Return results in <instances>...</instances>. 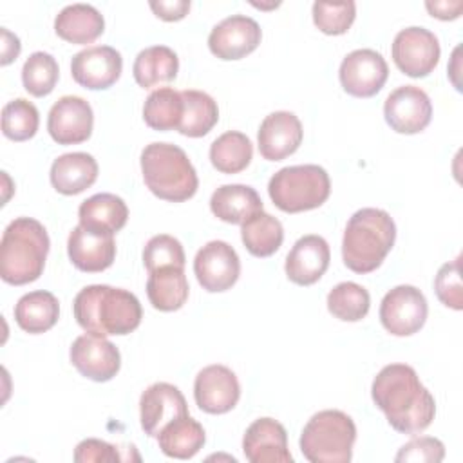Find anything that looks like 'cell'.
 <instances>
[{
	"mask_svg": "<svg viewBox=\"0 0 463 463\" xmlns=\"http://www.w3.org/2000/svg\"><path fill=\"white\" fill-rule=\"evenodd\" d=\"M371 396L389 425L402 434H420L434 420V396L407 364L385 365L373 380Z\"/></svg>",
	"mask_w": 463,
	"mask_h": 463,
	"instance_id": "6da1fadb",
	"label": "cell"
},
{
	"mask_svg": "<svg viewBox=\"0 0 463 463\" xmlns=\"http://www.w3.org/2000/svg\"><path fill=\"white\" fill-rule=\"evenodd\" d=\"M76 322L92 335H128L143 317L137 297L123 288L92 284L80 289L72 304Z\"/></svg>",
	"mask_w": 463,
	"mask_h": 463,
	"instance_id": "7a4b0ae2",
	"label": "cell"
},
{
	"mask_svg": "<svg viewBox=\"0 0 463 463\" xmlns=\"http://www.w3.org/2000/svg\"><path fill=\"white\" fill-rule=\"evenodd\" d=\"M396 241L392 217L380 208H362L354 212L344 230L342 259L354 273L374 271Z\"/></svg>",
	"mask_w": 463,
	"mask_h": 463,
	"instance_id": "3957f363",
	"label": "cell"
},
{
	"mask_svg": "<svg viewBox=\"0 0 463 463\" xmlns=\"http://www.w3.org/2000/svg\"><path fill=\"white\" fill-rule=\"evenodd\" d=\"M49 253V235L33 217H18L7 224L0 241V277L13 286L34 282Z\"/></svg>",
	"mask_w": 463,
	"mask_h": 463,
	"instance_id": "277c9868",
	"label": "cell"
},
{
	"mask_svg": "<svg viewBox=\"0 0 463 463\" xmlns=\"http://www.w3.org/2000/svg\"><path fill=\"white\" fill-rule=\"evenodd\" d=\"M146 188L159 199L183 203L195 195L199 179L186 152L172 143H150L141 152Z\"/></svg>",
	"mask_w": 463,
	"mask_h": 463,
	"instance_id": "5b68a950",
	"label": "cell"
},
{
	"mask_svg": "<svg viewBox=\"0 0 463 463\" xmlns=\"http://www.w3.org/2000/svg\"><path fill=\"white\" fill-rule=\"evenodd\" d=\"M356 427L351 416L326 409L309 418L300 434V450L311 463H349Z\"/></svg>",
	"mask_w": 463,
	"mask_h": 463,
	"instance_id": "8992f818",
	"label": "cell"
},
{
	"mask_svg": "<svg viewBox=\"0 0 463 463\" xmlns=\"http://www.w3.org/2000/svg\"><path fill=\"white\" fill-rule=\"evenodd\" d=\"M329 192V174L318 165L284 166L268 183L269 199L286 213L318 208L327 201Z\"/></svg>",
	"mask_w": 463,
	"mask_h": 463,
	"instance_id": "52a82bcc",
	"label": "cell"
},
{
	"mask_svg": "<svg viewBox=\"0 0 463 463\" xmlns=\"http://www.w3.org/2000/svg\"><path fill=\"white\" fill-rule=\"evenodd\" d=\"M427 313L425 295L409 284L389 289L380 304V322L394 336L418 333L427 320Z\"/></svg>",
	"mask_w": 463,
	"mask_h": 463,
	"instance_id": "ba28073f",
	"label": "cell"
},
{
	"mask_svg": "<svg viewBox=\"0 0 463 463\" xmlns=\"http://www.w3.org/2000/svg\"><path fill=\"white\" fill-rule=\"evenodd\" d=\"M439 52L436 34L425 27L402 29L392 40V60L411 78L430 74L439 61Z\"/></svg>",
	"mask_w": 463,
	"mask_h": 463,
	"instance_id": "9c48e42d",
	"label": "cell"
},
{
	"mask_svg": "<svg viewBox=\"0 0 463 463\" xmlns=\"http://www.w3.org/2000/svg\"><path fill=\"white\" fill-rule=\"evenodd\" d=\"M338 76L347 94L354 98H371L385 85L389 67L380 52L373 49H356L342 60Z\"/></svg>",
	"mask_w": 463,
	"mask_h": 463,
	"instance_id": "30bf717a",
	"label": "cell"
},
{
	"mask_svg": "<svg viewBox=\"0 0 463 463\" xmlns=\"http://www.w3.org/2000/svg\"><path fill=\"white\" fill-rule=\"evenodd\" d=\"M194 273L203 289L219 293L230 289L241 275L237 251L224 241L206 242L194 259Z\"/></svg>",
	"mask_w": 463,
	"mask_h": 463,
	"instance_id": "8fae6325",
	"label": "cell"
},
{
	"mask_svg": "<svg viewBox=\"0 0 463 463\" xmlns=\"http://www.w3.org/2000/svg\"><path fill=\"white\" fill-rule=\"evenodd\" d=\"M383 116L394 132L418 134L430 123L432 103L423 89L416 85H402L387 96Z\"/></svg>",
	"mask_w": 463,
	"mask_h": 463,
	"instance_id": "7c38bea8",
	"label": "cell"
},
{
	"mask_svg": "<svg viewBox=\"0 0 463 463\" xmlns=\"http://www.w3.org/2000/svg\"><path fill=\"white\" fill-rule=\"evenodd\" d=\"M69 356L78 373L92 382H109L121 367L119 349L105 336L92 333L78 336Z\"/></svg>",
	"mask_w": 463,
	"mask_h": 463,
	"instance_id": "4fadbf2b",
	"label": "cell"
},
{
	"mask_svg": "<svg viewBox=\"0 0 463 463\" xmlns=\"http://www.w3.org/2000/svg\"><path fill=\"white\" fill-rule=\"evenodd\" d=\"M194 398L201 411L208 414H224L237 405L241 398V385L232 369L213 364L197 373L194 382Z\"/></svg>",
	"mask_w": 463,
	"mask_h": 463,
	"instance_id": "5bb4252c",
	"label": "cell"
},
{
	"mask_svg": "<svg viewBox=\"0 0 463 463\" xmlns=\"http://www.w3.org/2000/svg\"><path fill=\"white\" fill-rule=\"evenodd\" d=\"M123 71L119 51L110 45H92L72 56L71 74L74 81L90 90H101L114 85Z\"/></svg>",
	"mask_w": 463,
	"mask_h": 463,
	"instance_id": "9a60e30c",
	"label": "cell"
},
{
	"mask_svg": "<svg viewBox=\"0 0 463 463\" xmlns=\"http://www.w3.org/2000/svg\"><path fill=\"white\" fill-rule=\"evenodd\" d=\"M92 107L80 96H61L49 110L47 130L58 145H78L90 137Z\"/></svg>",
	"mask_w": 463,
	"mask_h": 463,
	"instance_id": "2e32d148",
	"label": "cell"
},
{
	"mask_svg": "<svg viewBox=\"0 0 463 463\" xmlns=\"http://www.w3.org/2000/svg\"><path fill=\"white\" fill-rule=\"evenodd\" d=\"M260 38L262 31L253 18L232 14L210 31L208 47L221 60H241L259 47Z\"/></svg>",
	"mask_w": 463,
	"mask_h": 463,
	"instance_id": "e0dca14e",
	"label": "cell"
},
{
	"mask_svg": "<svg viewBox=\"0 0 463 463\" xmlns=\"http://www.w3.org/2000/svg\"><path fill=\"white\" fill-rule=\"evenodd\" d=\"M184 414H188L186 400L183 392L172 383H152L143 391L139 398L141 429L150 438H157L166 423Z\"/></svg>",
	"mask_w": 463,
	"mask_h": 463,
	"instance_id": "ac0fdd59",
	"label": "cell"
},
{
	"mask_svg": "<svg viewBox=\"0 0 463 463\" xmlns=\"http://www.w3.org/2000/svg\"><path fill=\"white\" fill-rule=\"evenodd\" d=\"M67 253L71 262L87 273H98L112 266L116 259L114 233L85 228L78 224L72 228L67 241Z\"/></svg>",
	"mask_w": 463,
	"mask_h": 463,
	"instance_id": "d6986e66",
	"label": "cell"
},
{
	"mask_svg": "<svg viewBox=\"0 0 463 463\" xmlns=\"http://www.w3.org/2000/svg\"><path fill=\"white\" fill-rule=\"evenodd\" d=\"M302 123L288 110H277L268 114L257 132L259 152L268 161H282L302 143Z\"/></svg>",
	"mask_w": 463,
	"mask_h": 463,
	"instance_id": "ffe728a7",
	"label": "cell"
},
{
	"mask_svg": "<svg viewBox=\"0 0 463 463\" xmlns=\"http://www.w3.org/2000/svg\"><path fill=\"white\" fill-rule=\"evenodd\" d=\"M242 452L250 463H291L288 434L273 418L255 420L244 432Z\"/></svg>",
	"mask_w": 463,
	"mask_h": 463,
	"instance_id": "44dd1931",
	"label": "cell"
},
{
	"mask_svg": "<svg viewBox=\"0 0 463 463\" xmlns=\"http://www.w3.org/2000/svg\"><path fill=\"white\" fill-rule=\"evenodd\" d=\"M331 259L329 244L320 235L300 237L286 257V275L291 282L298 286L315 284L327 269Z\"/></svg>",
	"mask_w": 463,
	"mask_h": 463,
	"instance_id": "7402d4cb",
	"label": "cell"
},
{
	"mask_svg": "<svg viewBox=\"0 0 463 463\" xmlns=\"http://www.w3.org/2000/svg\"><path fill=\"white\" fill-rule=\"evenodd\" d=\"M51 183L63 195H76L94 184L98 177V163L87 152L61 154L52 161Z\"/></svg>",
	"mask_w": 463,
	"mask_h": 463,
	"instance_id": "603a6c76",
	"label": "cell"
},
{
	"mask_svg": "<svg viewBox=\"0 0 463 463\" xmlns=\"http://www.w3.org/2000/svg\"><path fill=\"white\" fill-rule=\"evenodd\" d=\"M212 213L230 224H244L262 212V201L255 188L246 184H222L210 199Z\"/></svg>",
	"mask_w": 463,
	"mask_h": 463,
	"instance_id": "cb8c5ba5",
	"label": "cell"
},
{
	"mask_svg": "<svg viewBox=\"0 0 463 463\" xmlns=\"http://www.w3.org/2000/svg\"><path fill=\"white\" fill-rule=\"evenodd\" d=\"M105 29L101 13L89 4H71L54 18L56 34L71 43L85 45L94 42Z\"/></svg>",
	"mask_w": 463,
	"mask_h": 463,
	"instance_id": "d4e9b609",
	"label": "cell"
},
{
	"mask_svg": "<svg viewBox=\"0 0 463 463\" xmlns=\"http://www.w3.org/2000/svg\"><path fill=\"white\" fill-rule=\"evenodd\" d=\"M204 441L206 436L203 425L190 414L172 420L157 434V445L161 452L175 459L194 458L203 449Z\"/></svg>",
	"mask_w": 463,
	"mask_h": 463,
	"instance_id": "484cf974",
	"label": "cell"
},
{
	"mask_svg": "<svg viewBox=\"0 0 463 463\" xmlns=\"http://www.w3.org/2000/svg\"><path fill=\"white\" fill-rule=\"evenodd\" d=\"M188 280L184 268L166 266L150 271L146 280V297L159 311H177L188 298Z\"/></svg>",
	"mask_w": 463,
	"mask_h": 463,
	"instance_id": "4316f807",
	"label": "cell"
},
{
	"mask_svg": "<svg viewBox=\"0 0 463 463\" xmlns=\"http://www.w3.org/2000/svg\"><path fill=\"white\" fill-rule=\"evenodd\" d=\"M78 217L85 228L116 233L127 224L128 208L119 195L96 194L80 204Z\"/></svg>",
	"mask_w": 463,
	"mask_h": 463,
	"instance_id": "83f0119b",
	"label": "cell"
},
{
	"mask_svg": "<svg viewBox=\"0 0 463 463\" xmlns=\"http://www.w3.org/2000/svg\"><path fill=\"white\" fill-rule=\"evenodd\" d=\"M60 317L58 298L43 289L25 293L14 306V320L25 333L40 335L49 331Z\"/></svg>",
	"mask_w": 463,
	"mask_h": 463,
	"instance_id": "f1b7e54d",
	"label": "cell"
},
{
	"mask_svg": "<svg viewBox=\"0 0 463 463\" xmlns=\"http://www.w3.org/2000/svg\"><path fill=\"white\" fill-rule=\"evenodd\" d=\"M179 58L166 45H152L143 51L134 60L132 74L139 87L152 89L159 83H168L177 76Z\"/></svg>",
	"mask_w": 463,
	"mask_h": 463,
	"instance_id": "f546056e",
	"label": "cell"
},
{
	"mask_svg": "<svg viewBox=\"0 0 463 463\" xmlns=\"http://www.w3.org/2000/svg\"><path fill=\"white\" fill-rule=\"evenodd\" d=\"M181 98L184 109L177 130L188 137L206 136L219 119V109L215 99L210 94L194 89L181 90Z\"/></svg>",
	"mask_w": 463,
	"mask_h": 463,
	"instance_id": "4dcf8cb0",
	"label": "cell"
},
{
	"mask_svg": "<svg viewBox=\"0 0 463 463\" xmlns=\"http://www.w3.org/2000/svg\"><path fill=\"white\" fill-rule=\"evenodd\" d=\"M241 237H242L244 248L251 255L269 257L280 248L284 241V228L277 217L262 210L242 224Z\"/></svg>",
	"mask_w": 463,
	"mask_h": 463,
	"instance_id": "1f68e13d",
	"label": "cell"
},
{
	"mask_svg": "<svg viewBox=\"0 0 463 463\" xmlns=\"http://www.w3.org/2000/svg\"><path fill=\"white\" fill-rule=\"evenodd\" d=\"M253 157L250 137L237 130L221 134L210 146V161L222 174L242 172Z\"/></svg>",
	"mask_w": 463,
	"mask_h": 463,
	"instance_id": "d6a6232c",
	"label": "cell"
},
{
	"mask_svg": "<svg viewBox=\"0 0 463 463\" xmlns=\"http://www.w3.org/2000/svg\"><path fill=\"white\" fill-rule=\"evenodd\" d=\"M183 98L179 90L172 87H161L148 94L143 105V119L145 123L159 132L174 130L179 127L183 118Z\"/></svg>",
	"mask_w": 463,
	"mask_h": 463,
	"instance_id": "836d02e7",
	"label": "cell"
},
{
	"mask_svg": "<svg viewBox=\"0 0 463 463\" xmlns=\"http://www.w3.org/2000/svg\"><path fill=\"white\" fill-rule=\"evenodd\" d=\"M369 291L356 282H340L327 295V309L344 322H358L369 313Z\"/></svg>",
	"mask_w": 463,
	"mask_h": 463,
	"instance_id": "e575fe53",
	"label": "cell"
},
{
	"mask_svg": "<svg viewBox=\"0 0 463 463\" xmlns=\"http://www.w3.org/2000/svg\"><path fill=\"white\" fill-rule=\"evenodd\" d=\"M58 76H60L58 61L54 60L52 54L43 51L33 52L22 67L24 89L36 98L51 94L56 87Z\"/></svg>",
	"mask_w": 463,
	"mask_h": 463,
	"instance_id": "d590c367",
	"label": "cell"
},
{
	"mask_svg": "<svg viewBox=\"0 0 463 463\" xmlns=\"http://www.w3.org/2000/svg\"><path fill=\"white\" fill-rule=\"evenodd\" d=\"M38 125H40V114L31 101L24 98H16L4 105L2 132L5 137L13 141H27L36 134Z\"/></svg>",
	"mask_w": 463,
	"mask_h": 463,
	"instance_id": "8d00e7d4",
	"label": "cell"
},
{
	"mask_svg": "<svg viewBox=\"0 0 463 463\" xmlns=\"http://www.w3.org/2000/svg\"><path fill=\"white\" fill-rule=\"evenodd\" d=\"M356 16V4L347 2H315L313 22L324 34H344Z\"/></svg>",
	"mask_w": 463,
	"mask_h": 463,
	"instance_id": "74e56055",
	"label": "cell"
},
{
	"mask_svg": "<svg viewBox=\"0 0 463 463\" xmlns=\"http://www.w3.org/2000/svg\"><path fill=\"white\" fill-rule=\"evenodd\" d=\"M184 260L186 259L183 244L168 233L154 235L143 250V264L148 269V273L166 266L184 268Z\"/></svg>",
	"mask_w": 463,
	"mask_h": 463,
	"instance_id": "f35d334b",
	"label": "cell"
},
{
	"mask_svg": "<svg viewBox=\"0 0 463 463\" xmlns=\"http://www.w3.org/2000/svg\"><path fill=\"white\" fill-rule=\"evenodd\" d=\"M434 291L439 302L456 311L463 309V286H461V257L439 268L434 279Z\"/></svg>",
	"mask_w": 463,
	"mask_h": 463,
	"instance_id": "ab89813d",
	"label": "cell"
},
{
	"mask_svg": "<svg viewBox=\"0 0 463 463\" xmlns=\"http://www.w3.org/2000/svg\"><path fill=\"white\" fill-rule=\"evenodd\" d=\"M445 458V445L438 438L430 436H420L412 438L409 443H405L398 454L396 461H425V463H438Z\"/></svg>",
	"mask_w": 463,
	"mask_h": 463,
	"instance_id": "60d3db41",
	"label": "cell"
},
{
	"mask_svg": "<svg viewBox=\"0 0 463 463\" xmlns=\"http://www.w3.org/2000/svg\"><path fill=\"white\" fill-rule=\"evenodd\" d=\"M119 452L114 445L107 443V441H101V439H96V438H89V439H83L76 445V450H74V461L78 463H114V461H119Z\"/></svg>",
	"mask_w": 463,
	"mask_h": 463,
	"instance_id": "b9f144b4",
	"label": "cell"
},
{
	"mask_svg": "<svg viewBox=\"0 0 463 463\" xmlns=\"http://www.w3.org/2000/svg\"><path fill=\"white\" fill-rule=\"evenodd\" d=\"M150 9L157 18L165 22H175L188 14L190 2L188 0H159V2H150Z\"/></svg>",
	"mask_w": 463,
	"mask_h": 463,
	"instance_id": "7bdbcfd3",
	"label": "cell"
},
{
	"mask_svg": "<svg viewBox=\"0 0 463 463\" xmlns=\"http://www.w3.org/2000/svg\"><path fill=\"white\" fill-rule=\"evenodd\" d=\"M427 11L439 20H454L463 9V2H427Z\"/></svg>",
	"mask_w": 463,
	"mask_h": 463,
	"instance_id": "ee69618b",
	"label": "cell"
},
{
	"mask_svg": "<svg viewBox=\"0 0 463 463\" xmlns=\"http://www.w3.org/2000/svg\"><path fill=\"white\" fill-rule=\"evenodd\" d=\"M20 54V40L11 34L5 27H2V65L11 63Z\"/></svg>",
	"mask_w": 463,
	"mask_h": 463,
	"instance_id": "f6af8a7d",
	"label": "cell"
}]
</instances>
